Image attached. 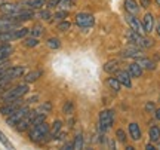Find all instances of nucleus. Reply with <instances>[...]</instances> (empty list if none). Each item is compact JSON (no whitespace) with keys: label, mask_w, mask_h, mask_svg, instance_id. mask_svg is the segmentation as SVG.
<instances>
[{"label":"nucleus","mask_w":160,"mask_h":150,"mask_svg":"<svg viewBox=\"0 0 160 150\" xmlns=\"http://www.w3.org/2000/svg\"><path fill=\"white\" fill-rule=\"evenodd\" d=\"M28 92H30L28 83H19V85H15V86H9L6 91H3L0 94V100L3 103L5 101H12V100H19Z\"/></svg>","instance_id":"1"},{"label":"nucleus","mask_w":160,"mask_h":150,"mask_svg":"<svg viewBox=\"0 0 160 150\" xmlns=\"http://www.w3.org/2000/svg\"><path fill=\"white\" fill-rule=\"evenodd\" d=\"M49 125L46 122H42L39 125H34V127L30 128L28 131V138L33 141V143H40L49 137Z\"/></svg>","instance_id":"2"},{"label":"nucleus","mask_w":160,"mask_h":150,"mask_svg":"<svg viewBox=\"0 0 160 150\" xmlns=\"http://www.w3.org/2000/svg\"><path fill=\"white\" fill-rule=\"evenodd\" d=\"M27 8L22 6V3L19 2H11V0H3V3L0 5V13L5 15V17H9V18H13L15 15L21 13L22 11H25Z\"/></svg>","instance_id":"3"},{"label":"nucleus","mask_w":160,"mask_h":150,"mask_svg":"<svg viewBox=\"0 0 160 150\" xmlns=\"http://www.w3.org/2000/svg\"><path fill=\"white\" fill-rule=\"evenodd\" d=\"M128 37H129V40L133 43V46L139 48V49H150V48L153 46V40H151V39L145 37L144 34L135 33L133 30H129V31H128Z\"/></svg>","instance_id":"4"},{"label":"nucleus","mask_w":160,"mask_h":150,"mask_svg":"<svg viewBox=\"0 0 160 150\" xmlns=\"http://www.w3.org/2000/svg\"><path fill=\"white\" fill-rule=\"evenodd\" d=\"M113 123H114V111L108 109L102 110L99 113V131L102 134L110 131L111 127H113Z\"/></svg>","instance_id":"5"},{"label":"nucleus","mask_w":160,"mask_h":150,"mask_svg":"<svg viewBox=\"0 0 160 150\" xmlns=\"http://www.w3.org/2000/svg\"><path fill=\"white\" fill-rule=\"evenodd\" d=\"M28 111H30V107H28V106H24V104H22V106H21L19 109L15 110V111H13L11 116H8V117H6V123H8L9 127H15L18 122L22 121L24 117L28 115Z\"/></svg>","instance_id":"6"},{"label":"nucleus","mask_w":160,"mask_h":150,"mask_svg":"<svg viewBox=\"0 0 160 150\" xmlns=\"http://www.w3.org/2000/svg\"><path fill=\"white\" fill-rule=\"evenodd\" d=\"M76 25L80 28H91L95 25V18L92 17L91 13H86V12H80L77 13L74 18Z\"/></svg>","instance_id":"7"},{"label":"nucleus","mask_w":160,"mask_h":150,"mask_svg":"<svg viewBox=\"0 0 160 150\" xmlns=\"http://www.w3.org/2000/svg\"><path fill=\"white\" fill-rule=\"evenodd\" d=\"M22 106V98L19 100H12V101H5V104L0 107V115L2 116H11L17 109Z\"/></svg>","instance_id":"8"},{"label":"nucleus","mask_w":160,"mask_h":150,"mask_svg":"<svg viewBox=\"0 0 160 150\" xmlns=\"http://www.w3.org/2000/svg\"><path fill=\"white\" fill-rule=\"evenodd\" d=\"M24 75H25V67L24 65H9L3 77L9 79V80H15V79L22 77Z\"/></svg>","instance_id":"9"},{"label":"nucleus","mask_w":160,"mask_h":150,"mask_svg":"<svg viewBox=\"0 0 160 150\" xmlns=\"http://www.w3.org/2000/svg\"><path fill=\"white\" fill-rule=\"evenodd\" d=\"M36 113H37V110H30L28 115L24 117L22 121H19L15 125V129H17L18 132H24V131H27V129H30V127H31V122H33V119H34Z\"/></svg>","instance_id":"10"},{"label":"nucleus","mask_w":160,"mask_h":150,"mask_svg":"<svg viewBox=\"0 0 160 150\" xmlns=\"http://www.w3.org/2000/svg\"><path fill=\"white\" fill-rule=\"evenodd\" d=\"M126 23L129 24L131 30H133L135 33H139V34H145V31L142 28V23L138 19V17H133V15H129L126 13Z\"/></svg>","instance_id":"11"},{"label":"nucleus","mask_w":160,"mask_h":150,"mask_svg":"<svg viewBox=\"0 0 160 150\" xmlns=\"http://www.w3.org/2000/svg\"><path fill=\"white\" fill-rule=\"evenodd\" d=\"M43 76V70L42 69H36V70H31V71H28L27 75H24V83H34V82H37Z\"/></svg>","instance_id":"12"},{"label":"nucleus","mask_w":160,"mask_h":150,"mask_svg":"<svg viewBox=\"0 0 160 150\" xmlns=\"http://www.w3.org/2000/svg\"><path fill=\"white\" fill-rule=\"evenodd\" d=\"M141 23H142L144 31H145V33H151V31L154 30V15L150 13V12H147V13L144 15Z\"/></svg>","instance_id":"13"},{"label":"nucleus","mask_w":160,"mask_h":150,"mask_svg":"<svg viewBox=\"0 0 160 150\" xmlns=\"http://www.w3.org/2000/svg\"><path fill=\"white\" fill-rule=\"evenodd\" d=\"M116 77H117V80L120 82V85H123L126 88H131L132 86V77L131 75L128 73V70H119L117 73H116Z\"/></svg>","instance_id":"14"},{"label":"nucleus","mask_w":160,"mask_h":150,"mask_svg":"<svg viewBox=\"0 0 160 150\" xmlns=\"http://www.w3.org/2000/svg\"><path fill=\"white\" fill-rule=\"evenodd\" d=\"M122 57L137 59V58L144 57V54H142V49H139V48H137V46H131V48H126L125 51L122 52Z\"/></svg>","instance_id":"15"},{"label":"nucleus","mask_w":160,"mask_h":150,"mask_svg":"<svg viewBox=\"0 0 160 150\" xmlns=\"http://www.w3.org/2000/svg\"><path fill=\"white\" fill-rule=\"evenodd\" d=\"M125 11H126V13H129V15L138 17V13L141 11V6L138 5L135 0H125Z\"/></svg>","instance_id":"16"},{"label":"nucleus","mask_w":160,"mask_h":150,"mask_svg":"<svg viewBox=\"0 0 160 150\" xmlns=\"http://www.w3.org/2000/svg\"><path fill=\"white\" fill-rule=\"evenodd\" d=\"M46 2L48 0H22L21 3L27 9H30V11H39V9H42L46 5Z\"/></svg>","instance_id":"17"},{"label":"nucleus","mask_w":160,"mask_h":150,"mask_svg":"<svg viewBox=\"0 0 160 150\" xmlns=\"http://www.w3.org/2000/svg\"><path fill=\"white\" fill-rule=\"evenodd\" d=\"M12 54H13V46L9 45V42H5L0 45V61H6L9 59Z\"/></svg>","instance_id":"18"},{"label":"nucleus","mask_w":160,"mask_h":150,"mask_svg":"<svg viewBox=\"0 0 160 150\" xmlns=\"http://www.w3.org/2000/svg\"><path fill=\"white\" fill-rule=\"evenodd\" d=\"M102 69H104V71L108 73V75H116L120 70V63L117 59H110V61H107V63L104 64Z\"/></svg>","instance_id":"19"},{"label":"nucleus","mask_w":160,"mask_h":150,"mask_svg":"<svg viewBox=\"0 0 160 150\" xmlns=\"http://www.w3.org/2000/svg\"><path fill=\"white\" fill-rule=\"evenodd\" d=\"M128 73L131 75V77H141L144 73V70L141 69V65L135 61V63H131L128 65Z\"/></svg>","instance_id":"20"},{"label":"nucleus","mask_w":160,"mask_h":150,"mask_svg":"<svg viewBox=\"0 0 160 150\" xmlns=\"http://www.w3.org/2000/svg\"><path fill=\"white\" fill-rule=\"evenodd\" d=\"M137 63L141 65L142 70H154L156 69V63L153 59H150L147 57H141V58H137Z\"/></svg>","instance_id":"21"},{"label":"nucleus","mask_w":160,"mask_h":150,"mask_svg":"<svg viewBox=\"0 0 160 150\" xmlns=\"http://www.w3.org/2000/svg\"><path fill=\"white\" fill-rule=\"evenodd\" d=\"M61 129H62V122L55 121L52 123V128L49 129V138H58V135L61 134Z\"/></svg>","instance_id":"22"},{"label":"nucleus","mask_w":160,"mask_h":150,"mask_svg":"<svg viewBox=\"0 0 160 150\" xmlns=\"http://www.w3.org/2000/svg\"><path fill=\"white\" fill-rule=\"evenodd\" d=\"M129 134L133 141H139L141 140V128L138 123H131L129 125Z\"/></svg>","instance_id":"23"},{"label":"nucleus","mask_w":160,"mask_h":150,"mask_svg":"<svg viewBox=\"0 0 160 150\" xmlns=\"http://www.w3.org/2000/svg\"><path fill=\"white\" fill-rule=\"evenodd\" d=\"M43 33H45L43 25H42V24H36V25H33V27L30 28L28 36H31V37H36V39H39L40 36H43Z\"/></svg>","instance_id":"24"},{"label":"nucleus","mask_w":160,"mask_h":150,"mask_svg":"<svg viewBox=\"0 0 160 150\" xmlns=\"http://www.w3.org/2000/svg\"><path fill=\"white\" fill-rule=\"evenodd\" d=\"M148 137L151 143H159L160 141V128L159 127H151L148 131Z\"/></svg>","instance_id":"25"},{"label":"nucleus","mask_w":160,"mask_h":150,"mask_svg":"<svg viewBox=\"0 0 160 150\" xmlns=\"http://www.w3.org/2000/svg\"><path fill=\"white\" fill-rule=\"evenodd\" d=\"M52 13L51 9H40L39 13H37V17L42 19V21H46V23H52Z\"/></svg>","instance_id":"26"},{"label":"nucleus","mask_w":160,"mask_h":150,"mask_svg":"<svg viewBox=\"0 0 160 150\" xmlns=\"http://www.w3.org/2000/svg\"><path fill=\"white\" fill-rule=\"evenodd\" d=\"M67 17H68V11H62V9H58L53 15H52V23L53 21H64V19H67Z\"/></svg>","instance_id":"27"},{"label":"nucleus","mask_w":160,"mask_h":150,"mask_svg":"<svg viewBox=\"0 0 160 150\" xmlns=\"http://www.w3.org/2000/svg\"><path fill=\"white\" fill-rule=\"evenodd\" d=\"M83 146H85L83 135H82V134L76 135V138L73 140V150H83Z\"/></svg>","instance_id":"28"},{"label":"nucleus","mask_w":160,"mask_h":150,"mask_svg":"<svg viewBox=\"0 0 160 150\" xmlns=\"http://www.w3.org/2000/svg\"><path fill=\"white\" fill-rule=\"evenodd\" d=\"M22 45H24L25 48H36L37 45H39V39H36V37H31V36H27V37H24Z\"/></svg>","instance_id":"29"},{"label":"nucleus","mask_w":160,"mask_h":150,"mask_svg":"<svg viewBox=\"0 0 160 150\" xmlns=\"http://www.w3.org/2000/svg\"><path fill=\"white\" fill-rule=\"evenodd\" d=\"M105 82H107V85H108L114 92H119L120 91V86H122V85H120V82L117 80V77H108Z\"/></svg>","instance_id":"30"},{"label":"nucleus","mask_w":160,"mask_h":150,"mask_svg":"<svg viewBox=\"0 0 160 150\" xmlns=\"http://www.w3.org/2000/svg\"><path fill=\"white\" fill-rule=\"evenodd\" d=\"M46 45H48L49 49H59L61 48V40L58 37H49L46 40Z\"/></svg>","instance_id":"31"},{"label":"nucleus","mask_w":160,"mask_h":150,"mask_svg":"<svg viewBox=\"0 0 160 150\" xmlns=\"http://www.w3.org/2000/svg\"><path fill=\"white\" fill-rule=\"evenodd\" d=\"M0 143L5 146V147H6L8 150H15V147L12 146V143L9 141V140H8V137H6L5 134L2 132V131H0Z\"/></svg>","instance_id":"32"},{"label":"nucleus","mask_w":160,"mask_h":150,"mask_svg":"<svg viewBox=\"0 0 160 150\" xmlns=\"http://www.w3.org/2000/svg\"><path fill=\"white\" fill-rule=\"evenodd\" d=\"M70 27H71V23H70V21H67V19L59 21V23L57 24V28L59 30V31H68Z\"/></svg>","instance_id":"33"},{"label":"nucleus","mask_w":160,"mask_h":150,"mask_svg":"<svg viewBox=\"0 0 160 150\" xmlns=\"http://www.w3.org/2000/svg\"><path fill=\"white\" fill-rule=\"evenodd\" d=\"M71 6H73V0H61V3L58 5V9H62V11H68Z\"/></svg>","instance_id":"34"},{"label":"nucleus","mask_w":160,"mask_h":150,"mask_svg":"<svg viewBox=\"0 0 160 150\" xmlns=\"http://www.w3.org/2000/svg\"><path fill=\"white\" fill-rule=\"evenodd\" d=\"M11 82L12 80H9V79H5V77H2V79H0V94L3 92V91H6L8 88L11 86Z\"/></svg>","instance_id":"35"},{"label":"nucleus","mask_w":160,"mask_h":150,"mask_svg":"<svg viewBox=\"0 0 160 150\" xmlns=\"http://www.w3.org/2000/svg\"><path fill=\"white\" fill-rule=\"evenodd\" d=\"M51 110H52V104L51 103H43L42 106H39L37 111H40V113H48V111H51Z\"/></svg>","instance_id":"36"},{"label":"nucleus","mask_w":160,"mask_h":150,"mask_svg":"<svg viewBox=\"0 0 160 150\" xmlns=\"http://www.w3.org/2000/svg\"><path fill=\"white\" fill-rule=\"evenodd\" d=\"M116 137H117V140L120 143H126V132L123 129H117L116 131Z\"/></svg>","instance_id":"37"},{"label":"nucleus","mask_w":160,"mask_h":150,"mask_svg":"<svg viewBox=\"0 0 160 150\" xmlns=\"http://www.w3.org/2000/svg\"><path fill=\"white\" fill-rule=\"evenodd\" d=\"M73 109H74V106H73V103H65L64 104V107H62V111L64 113H67V115H71L73 113Z\"/></svg>","instance_id":"38"},{"label":"nucleus","mask_w":160,"mask_h":150,"mask_svg":"<svg viewBox=\"0 0 160 150\" xmlns=\"http://www.w3.org/2000/svg\"><path fill=\"white\" fill-rule=\"evenodd\" d=\"M59 3H61V0H48L46 6H48V9H55V8H58Z\"/></svg>","instance_id":"39"},{"label":"nucleus","mask_w":160,"mask_h":150,"mask_svg":"<svg viewBox=\"0 0 160 150\" xmlns=\"http://www.w3.org/2000/svg\"><path fill=\"white\" fill-rule=\"evenodd\" d=\"M150 5H151V0H139V6L144 9H148Z\"/></svg>","instance_id":"40"},{"label":"nucleus","mask_w":160,"mask_h":150,"mask_svg":"<svg viewBox=\"0 0 160 150\" xmlns=\"http://www.w3.org/2000/svg\"><path fill=\"white\" fill-rule=\"evenodd\" d=\"M145 110H147V111H154V110H156L154 103H147V104H145Z\"/></svg>","instance_id":"41"},{"label":"nucleus","mask_w":160,"mask_h":150,"mask_svg":"<svg viewBox=\"0 0 160 150\" xmlns=\"http://www.w3.org/2000/svg\"><path fill=\"white\" fill-rule=\"evenodd\" d=\"M8 67H9V64H6V65H2L0 67V79L5 76V73H6V70H8Z\"/></svg>","instance_id":"42"},{"label":"nucleus","mask_w":160,"mask_h":150,"mask_svg":"<svg viewBox=\"0 0 160 150\" xmlns=\"http://www.w3.org/2000/svg\"><path fill=\"white\" fill-rule=\"evenodd\" d=\"M62 150H73V143H67V144L62 147Z\"/></svg>","instance_id":"43"},{"label":"nucleus","mask_w":160,"mask_h":150,"mask_svg":"<svg viewBox=\"0 0 160 150\" xmlns=\"http://www.w3.org/2000/svg\"><path fill=\"white\" fill-rule=\"evenodd\" d=\"M108 144H110V150H116V143H114V140H110Z\"/></svg>","instance_id":"44"},{"label":"nucleus","mask_w":160,"mask_h":150,"mask_svg":"<svg viewBox=\"0 0 160 150\" xmlns=\"http://www.w3.org/2000/svg\"><path fill=\"white\" fill-rule=\"evenodd\" d=\"M154 116H156V119H157V121H160V109L154 110Z\"/></svg>","instance_id":"45"},{"label":"nucleus","mask_w":160,"mask_h":150,"mask_svg":"<svg viewBox=\"0 0 160 150\" xmlns=\"http://www.w3.org/2000/svg\"><path fill=\"white\" fill-rule=\"evenodd\" d=\"M156 33H157V36L160 37V21L156 24Z\"/></svg>","instance_id":"46"},{"label":"nucleus","mask_w":160,"mask_h":150,"mask_svg":"<svg viewBox=\"0 0 160 150\" xmlns=\"http://www.w3.org/2000/svg\"><path fill=\"white\" fill-rule=\"evenodd\" d=\"M145 150H157V149H156L153 144H147L145 146Z\"/></svg>","instance_id":"47"},{"label":"nucleus","mask_w":160,"mask_h":150,"mask_svg":"<svg viewBox=\"0 0 160 150\" xmlns=\"http://www.w3.org/2000/svg\"><path fill=\"white\" fill-rule=\"evenodd\" d=\"M6 64H9L8 59H6V61H0V67H2V65H6Z\"/></svg>","instance_id":"48"},{"label":"nucleus","mask_w":160,"mask_h":150,"mask_svg":"<svg viewBox=\"0 0 160 150\" xmlns=\"http://www.w3.org/2000/svg\"><path fill=\"white\" fill-rule=\"evenodd\" d=\"M125 150H135V147H132V146H126Z\"/></svg>","instance_id":"49"},{"label":"nucleus","mask_w":160,"mask_h":150,"mask_svg":"<svg viewBox=\"0 0 160 150\" xmlns=\"http://www.w3.org/2000/svg\"><path fill=\"white\" fill-rule=\"evenodd\" d=\"M156 5H157V6L160 8V0H156Z\"/></svg>","instance_id":"50"},{"label":"nucleus","mask_w":160,"mask_h":150,"mask_svg":"<svg viewBox=\"0 0 160 150\" xmlns=\"http://www.w3.org/2000/svg\"><path fill=\"white\" fill-rule=\"evenodd\" d=\"M86 150H93V149H92V147H88V149H86Z\"/></svg>","instance_id":"51"},{"label":"nucleus","mask_w":160,"mask_h":150,"mask_svg":"<svg viewBox=\"0 0 160 150\" xmlns=\"http://www.w3.org/2000/svg\"><path fill=\"white\" fill-rule=\"evenodd\" d=\"M159 149H160V146H159Z\"/></svg>","instance_id":"52"}]
</instances>
